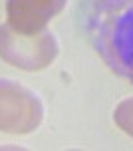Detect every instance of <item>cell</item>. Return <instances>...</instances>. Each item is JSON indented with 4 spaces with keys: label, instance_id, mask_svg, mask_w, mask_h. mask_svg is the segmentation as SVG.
<instances>
[{
    "label": "cell",
    "instance_id": "cell-1",
    "mask_svg": "<svg viewBox=\"0 0 133 151\" xmlns=\"http://www.w3.org/2000/svg\"><path fill=\"white\" fill-rule=\"evenodd\" d=\"M87 32L103 63L133 85V0H93Z\"/></svg>",
    "mask_w": 133,
    "mask_h": 151
},
{
    "label": "cell",
    "instance_id": "cell-5",
    "mask_svg": "<svg viewBox=\"0 0 133 151\" xmlns=\"http://www.w3.org/2000/svg\"><path fill=\"white\" fill-rule=\"evenodd\" d=\"M113 121L117 123V127H119L123 133H127V135L133 137V97L121 101V103L115 107V111H113Z\"/></svg>",
    "mask_w": 133,
    "mask_h": 151
},
{
    "label": "cell",
    "instance_id": "cell-3",
    "mask_svg": "<svg viewBox=\"0 0 133 151\" xmlns=\"http://www.w3.org/2000/svg\"><path fill=\"white\" fill-rule=\"evenodd\" d=\"M45 107L35 91L0 77V133L28 135L42 123Z\"/></svg>",
    "mask_w": 133,
    "mask_h": 151
},
{
    "label": "cell",
    "instance_id": "cell-4",
    "mask_svg": "<svg viewBox=\"0 0 133 151\" xmlns=\"http://www.w3.org/2000/svg\"><path fill=\"white\" fill-rule=\"evenodd\" d=\"M67 0H6L8 24L26 36L38 35L65 8Z\"/></svg>",
    "mask_w": 133,
    "mask_h": 151
},
{
    "label": "cell",
    "instance_id": "cell-2",
    "mask_svg": "<svg viewBox=\"0 0 133 151\" xmlns=\"http://www.w3.org/2000/svg\"><path fill=\"white\" fill-rule=\"evenodd\" d=\"M59 42L50 30L26 36L12 28L10 24H0V58L20 70H42L57 58Z\"/></svg>",
    "mask_w": 133,
    "mask_h": 151
}]
</instances>
